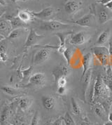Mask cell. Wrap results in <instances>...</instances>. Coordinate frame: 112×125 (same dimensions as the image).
<instances>
[{
  "label": "cell",
  "mask_w": 112,
  "mask_h": 125,
  "mask_svg": "<svg viewBox=\"0 0 112 125\" xmlns=\"http://www.w3.org/2000/svg\"><path fill=\"white\" fill-rule=\"evenodd\" d=\"M41 103L43 107L48 110H53L56 106V100L52 96H43L41 97Z\"/></svg>",
  "instance_id": "12"
},
{
  "label": "cell",
  "mask_w": 112,
  "mask_h": 125,
  "mask_svg": "<svg viewBox=\"0 0 112 125\" xmlns=\"http://www.w3.org/2000/svg\"><path fill=\"white\" fill-rule=\"evenodd\" d=\"M52 125V123H51L50 122H48L46 124V125Z\"/></svg>",
  "instance_id": "46"
},
{
  "label": "cell",
  "mask_w": 112,
  "mask_h": 125,
  "mask_svg": "<svg viewBox=\"0 0 112 125\" xmlns=\"http://www.w3.org/2000/svg\"><path fill=\"white\" fill-rule=\"evenodd\" d=\"M69 69L68 67L64 64L60 63L57 67H56L52 72V75L54 77V80L56 82H57V81L62 77H66L68 74H69Z\"/></svg>",
  "instance_id": "8"
},
{
  "label": "cell",
  "mask_w": 112,
  "mask_h": 125,
  "mask_svg": "<svg viewBox=\"0 0 112 125\" xmlns=\"http://www.w3.org/2000/svg\"><path fill=\"white\" fill-rule=\"evenodd\" d=\"M50 57V50L44 47L37 51L33 58V64L35 65H41L48 60Z\"/></svg>",
  "instance_id": "4"
},
{
  "label": "cell",
  "mask_w": 112,
  "mask_h": 125,
  "mask_svg": "<svg viewBox=\"0 0 112 125\" xmlns=\"http://www.w3.org/2000/svg\"><path fill=\"white\" fill-rule=\"evenodd\" d=\"M8 20L11 22L13 30L16 28H24V26L26 24L25 23L22 22L18 16L17 17H12L11 19H8Z\"/></svg>",
  "instance_id": "22"
},
{
  "label": "cell",
  "mask_w": 112,
  "mask_h": 125,
  "mask_svg": "<svg viewBox=\"0 0 112 125\" xmlns=\"http://www.w3.org/2000/svg\"><path fill=\"white\" fill-rule=\"evenodd\" d=\"M92 54L90 53H88L87 54L84 55L82 59V64H83V73H82V76L81 79L84 77V75L87 73V71L89 70L91 62H92Z\"/></svg>",
  "instance_id": "14"
},
{
  "label": "cell",
  "mask_w": 112,
  "mask_h": 125,
  "mask_svg": "<svg viewBox=\"0 0 112 125\" xmlns=\"http://www.w3.org/2000/svg\"><path fill=\"white\" fill-rule=\"evenodd\" d=\"M63 55H64V56H65V59H66V61H67V63L69 64V62H70L71 58H72V51H71L69 49L67 48V49H65V52L63 53Z\"/></svg>",
  "instance_id": "29"
},
{
  "label": "cell",
  "mask_w": 112,
  "mask_h": 125,
  "mask_svg": "<svg viewBox=\"0 0 112 125\" xmlns=\"http://www.w3.org/2000/svg\"><path fill=\"white\" fill-rule=\"evenodd\" d=\"M39 120H40V115L39 112H36L32 119L30 125H39Z\"/></svg>",
  "instance_id": "30"
},
{
  "label": "cell",
  "mask_w": 112,
  "mask_h": 125,
  "mask_svg": "<svg viewBox=\"0 0 112 125\" xmlns=\"http://www.w3.org/2000/svg\"><path fill=\"white\" fill-rule=\"evenodd\" d=\"M32 104V99L29 97H22L18 101V105L22 110H27Z\"/></svg>",
  "instance_id": "17"
},
{
  "label": "cell",
  "mask_w": 112,
  "mask_h": 125,
  "mask_svg": "<svg viewBox=\"0 0 112 125\" xmlns=\"http://www.w3.org/2000/svg\"><path fill=\"white\" fill-rule=\"evenodd\" d=\"M18 17L19 18L22 22L25 23H29L31 20L32 18L33 17L31 11H28L26 10H23V11H20L18 13Z\"/></svg>",
  "instance_id": "21"
},
{
  "label": "cell",
  "mask_w": 112,
  "mask_h": 125,
  "mask_svg": "<svg viewBox=\"0 0 112 125\" xmlns=\"http://www.w3.org/2000/svg\"><path fill=\"white\" fill-rule=\"evenodd\" d=\"M91 76H92V69H89L84 77L81 79V81L83 82V89H84V96H85L86 91L89 87L90 80H91Z\"/></svg>",
  "instance_id": "18"
},
{
  "label": "cell",
  "mask_w": 112,
  "mask_h": 125,
  "mask_svg": "<svg viewBox=\"0 0 112 125\" xmlns=\"http://www.w3.org/2000/svg\"><path fill=\"white\" fill-rule=\"evenodd\" d=\"M70 34V32H67V33H61V32H57L56 33V35L57 37H59L60 39V46L57 47V51L59 53H62L65 52V49H67L65 47V40L67 39V37Z\"/></svg>",
  "instance_id": "16"
},
{
  "label": "cell",
  "mask_w": 112,
  "mask_h": 125,
  "mask_svg": "<svg viewBox=\"0 0 112 125\" xmlns=\"http://www.w3.org/2000/svg\"><path fill=\"white\" fill-rule=\"evenodd\" d=\"M103 5L105 6V8L108 9L109 10H110V11H112V1H110L107 2L106 4H103Z\"/></svg>",
  "instance_id": "39"
},
{
  "label": "cell",
  "mask_w": 112,
  "mask_h": 125,
  "mask_svg": "<svg viewBox=\"0 0 112 125\" xmlns=\"http://www.w3.org/2000/svg\"><path fill=\"white\" fill-rule=\"evenodd\" d=\"M13 30L11 22L8 19L0 20V34L4 37H7Z\"/></svg>",
  "instance_id": "10"
},
{
  "label": "cell",
  "mask_w": 112,
  "mask_h": 125,
  "mask_svg": "<svg viewBox=\"0 0 112 125\" xmlns=\"http://www.w3.org/2000/svg\"><path fill=\"white\" fill-rule=\"evenodd\" d=\"M80 9V4L76 1L71 0L65 4V9L68 14L73 15L78 11Z\"/></svg>",
  "instance_id": "13"
},
{
  "label": "cell",
  "mask_w": 112,
  "mask_h": 125,
  "mask_svg": "<svg viewBox=\"0 0 112 125\" xmlns=\"http://www.w3.org/2000/svg\"><path fill=\"white\" fill-rule=\"evenodd\" d=\"M6 37H4V36H2L1 34H0V41H1V40H4L5 39Z\"/></svg>",
  "instance_id": "44"
},
{
  "label": "cell",
  "mask_w": 112,
  "mask_h": 125,
  "mask_svg": "<svg viewBox=\"0 0 112 125\" xmlns=\"http://www.w3.org/2000/svg\"><path fill=\"white\" fill-rule=\"evenodd\" d=\"M0 58L1 59L2 61H7V59H8V56H7V54L6 53V52H3V53H0Z\"/></svg>",
  "instance_id": "38"
},
{
  "label": "cell",
  "mask_w": 112,
  "mask_h": 125,
  "mask_svg": "<svg viewBox=\"0 0 112 125\" xmlns=\"http://www.w3.org/2000/svg\"><path fill=\"white\" fill-rule=\"evenodd\" d=\"M63 121H64L65 125H76L75 121L73 119L72 116L68 112L65 114L63 117Z\"/></svg>",
  "instance_id": "27"
},
{
  "label": "cell",
  "mask_w": 112,
  "mask_h": 125,
  "mask_svg": "<svg viewBox=\"0 0 112 125\" xmlns=\"http://www.w3.org/2000/svg\"><path fill=\"white\" fill-rule=\"evenodd\" d=\"M57 84L59 86H65L66 84H67V80H66V77H62L60 80L57 81Z\"/></svg>",
  "instance_id": "34"
},
{
  "label": "cell",
  "mask_w": 112,
  "mask_h": 125,
  "mask_svg": "<svg viewBox=\"0 0 112 125\" xmlns=\"http://www.w3.org/2000/svg\"><path fill=\"white\" fill-rule=\"evenodd\" d=\"M104 125H112V122H110V121H109V122H107Z\"/></svg>",
  "instance_id": "45"
},
{
  "label": "cell",
  "mask_w": 112,
  "mask_h": 125,
  "mask_svg": "<svg viewBox=\"0 0 112 125\" xmlns=\"http://www.w3.org/2000/svg\"><path fill=\"white\" fill-rule=\"evenodd\" d=\"M0 5L4 6L6 5V0H0Z\"/></svg>",
  "instance_id": "41"
},
{
  "label": "cell",
  "mask_w": 112,
  "mask_h": 125,
  "mask_svg": "<svg viewBox=\"0 0 112 125\" xmlns=\"http://www.w3.org/2000/svg\"><path fill=\"white\" fill-rule=\"evenodd\" d=\"M108 118H109V121H110V122H112V112L109 113V117H108Z\"/></svg>",
  "instance_id": "42"
},
{
  "label": "cell",
  "mask_w": 112,
  "mask_h": 125,
  "mask_svg": "<svg viewBox=\"0 0 112 125\" xmlns=\"http://www.w3.org/2000/svg\"><path fill=\"white\" fill-rule=\"evenodd\" d=\"M1 89L4 93H5L7 95H9L11 96H17L20 94V90L10 86H3L1 87Z\"/></svg>",
  "instance_id": "19"
},
{
  "label": "cell",
  "mask_w": 112,
  "mask_h": 125,
  "mask_svg": "<svg viewBox=\"0 0 112 125\" xmlns=\"http://www.w3.org/2000/svg\"><path fill=\"white\" fill-rule=\"evenodd\" d=\"M112 1V0H102L100 2L102 4H106V3L109 2V1Z\"/></svg>",
  "instance_id": "43"
},
{
  "label": "cell",
  "mask_w": 112,
  "mask_h": 125,
  "mask_svg": "<svg viewBox=\"0 0 112 125\" xmlns=\"http://www.w3.org/2000/svg\"><path fill=\"white\" fill-rule=\"evenodd\" d=\"M33 17L42 20L43 21H49L50 18L53 17L55 14V9L53 7H46L41 11L38 12L31 11Z\"/></svg>",
  "instance_id": "6"
},
{
  "label": "cell",
  "mask_w": 112,
  "mask_h": 125,
  "mask_svg": "<svg viewBox=\"0 0 112 125\" xmlns=\"http://www.w3.org/2000/svg\"><path fill=\"white\" fill-rule=\"evenodd\" d=\"M107 77L112 80V70L111 67H109L108 68V70H107Z\"/></svg>",
  "instance_id": "40"
},
{
  "label": "cell",
  "mask_w": 112,
  "mask_h": 125,
  "mask_svg": "<svg viewBox=\"0 0 112 125\" xmlns=\"http://www.w3.org/2000/svg\"><path fill=\"white\" fill-rule=\"evenodd\" d=\"M12 125H28L27 122L22 117H17L12 121L11 123Z\"/></svg>",
  "instance_id": "28"
},
{
  "label": "cell",
  "mask_w": 112,
  "mask_h": 125,
  "mask_svg": "<svg viewBox=\"0 0 112 125\" xmlns=\"http://www.w3.org/2000/svg\"><path fill=\"white\" fill-rule=\"evenodd\" d=\"M81 125H86V124H85V123H82V124H81Z\"/></svg>",
  "instance_id": "48"
},
{
  "label": "cell",
  "mask_w": 112,
  "mask_h": 125,
  "mask_svg": "<svg viewBox=\"0 0 112 125\" xmlns=\"http://www.w3.org/2000/svg\"><path fill=\"white\" fill-rule=\"evenodd\" d=\"M98 18L101 24L106 23L109 20V14L104 9H100L98 11Z\"/></svg>",
  "instance_id": "24"
},
{
  "label": "cell",
  "mask_w": 112,
  "mask_h": 125,
  "mask_svg": "<svg viewBox=\"0 0 112 125\" xmlns=\"http://www.w3.org/2000/svg\"><path fill=\"white\" fill-rule=\"evenodd\" d=\"M89 34H87L85 32L81 31L74 34L70 40V44L72 45L79 46L84 44L88 40H89Z\"/></svg>",
  "instance_id": "9"
},
{
  "label": "cell",
  "mask_w": 112,
  "mask_h": 125,
  "mask_svg": "<svg viewBox=\"0 0 112 125\" xmlns=\"http://www.w3.org/2000/svg\"><path fill=\"white\" fill-rule=\"evenodd\" d=\"M94 21H95L94 16L91 13H89V14L84 16L81 18L78 19V21H76L74 23L82 27H91Z\"/></svg>",
  "instance_id": "11"
},
{
  "label": "cell",
  "mask_w": 112,
  "mask_h": 125,
  "mask_svg": "<svg viewBox=\"0 0 112 125\" xmlns=\"http://www.w3.org/2000/svg\"><path fill=\"white\" fill-rule=\"evenodd\" d=\"M44 38V35L38 34L34 29H31L29 30V32L28 37L26 39L25 43L24 44V47L28 48V47H30L32 46L37 45L39 42L41 41Z\"/></svg>",
  "instance_id": "5"
},
{
  "label": "cell",
  "mask_w": 112,
  "mask_h": 125,
  "mask_svg": "<svg viewBox=\"0 0 112 125\" xmlns=\"http://www.w3.org/2000/svg\"><path fill=\"white\" fill-rule=\"evenodd\" d=\"M22 29L23 28H16L13 29L12 31L11 32V33L9 34V35L7 37L8 39H10V40H14V39H16L18 37H19L22 32Z\"/></svg>",
  "instance_id": "26"
},
{
  "label": "cell",
  "mask_w": 112,
  "mask_h": 125,
  "mask_svg": "<svg viewBox=\"0 0 112 125\" xmlns=\"http://www.w3.org/2000/svg\"><path fill=\"white\" fill-rule=\"evenodd\" d=\"M6 42H5V39L0 41V53L6 52Z\"/></svg>",
  "instance_id": "33"
},
{
  "label": "cell",
  "mask_w": 112,
  "mask_h": 125,
  "mask_svg": "<svg viewBox=\"0 0 112 125\" xmlns=\"http://www.w3.org/2000/svg\"><path fill=\"white\" fill-rule=\"evenodd\" d=\"M32 70H33L32 66H30V67L28 69L23 70L22 71V78L26 79V78H28V77H29V75L32 74Z\"/></svg>",
  "instance_id": "31"
},
{
  "label": "cell",
  "mask_w": 112,
  "mask_h": 125,
  "mask_svg": "<svg viewBox=\"0 0 112 125\" xmlns=\"http://www.w3.org/2000/svg\"><path fill=\"white\" fill-rule=\"evenodd\" d=\"M3 13H4V12H1V13H0V17L3 15Z\"/></svg>",
  "instance_id": "47"
},
{
  "label": "cell",
  "mask_w": 112,
  "mask_h": 125,
  "mask_svg": "<svg viewBox=\"0 0 112 125\" xmlns=\"http://www.w3.org/2000/svg\"><path fill=\"white\" fill-rule=\"evenodd\" d=\"M109 51L110 56H112V34L109 40Z\"/></svg>",
  "instance_id": "36"
},
{
  "label": "cell",
  "mask_w": 112,
  "mask_h": 125,
  "mask_svg": "<svg viewBox=\"0 0 112 125\" xmlns=\"http://www.w3.org/2000/svg\"><path fill=\"white\" fill-rule=\"evenodd\" d=\"M68 27H69V25L68 24L61 23V22L57 21H50L49 20V21H42L41 25L39 26V28L42 30H45V31L54 32V31H59V30L67 29Z\"/></svg>",
  "instance_id": "2"
},
{
  "label": "cell",
  "mask_w": 112,
  "mask_h": 125,
  "mask_svg": "<svg viewBox=\"0 0 112 125\" xmlns=\"http://www.w3.org/2000/svg\"><path fill=\"white\" fill-rule=\"evenodd\" d=\"M15 1H20V0H15Z\"/></svg>",
  "instance_id": "49"
},
{
  "label": "cell",
  "mask_w": 112,
  "mask_h": 125,
  "mask_svg": "<svg viewBox=\"0 0 112 125\" xmlns=\"http://www.w3.org/2000/svg\"><path fill=\"white\" fill-rule=\"evenodd\" d=\"M71 102H72V108L74 114L76 115H79L81 112V109L80 105H78V103L76 102V101L73 97L71 98Z\"/></svg>",
  "instance_id": "25"
},
{
  "label": "cell",
  "mask_w": 112,
  "mask_h": 125,
  "mask_svg": "<svg viewBox=\"0 0 112 125\" xmlns=\"http://www.w3.org/2000/svg\"><path fill=\"white\" fill-rule=\"evenodd\" d=\"M66 91V89L65 86H59L57 89V93L60 95H63Z\"/></svg>",
  "instance_id": "37"
},
{
  "label": "cell",
  "mask_w": 112,
  "mask_h": 125,
  "mask_svg": "<svg viewBox=\"0 0 112 125\" xmlns=\"http://www.w3.org/2000/svg\"><path fill=\"white\" fill-rule=\"evenodd\" d=\"M109 38H110V30H106L100 34L96 44L99 46L104 45L108 42V40H109Z\"/></svg>",
  "instance_id": "20"
},
{
  "label": "cell",
  "mask_w": 112,
  "mask_h": 125,
  "mask_svg": "<svg viewBox=\"0 0 112 125\" xmlns=\"http://www.w3.org/2000/svg\"><path fill=\"white\" fill-rule=\"evenodd\" d=\"M109 89L104 82L102 76L99 74L97 77V80L95 82L93 98L96 100L104 99L109 96Z\"/></svg>",
  "instance_id": "1"
},
{
  "label": "cell",
  "mask_w": 112,
  "mask_h": 125,
  "mask_svg": "<svg viewBox=\"0 0 112 125\" xmlns=\"http://www.w3.org/2000/svg\"><path fill=\"white\" fill-rule=\"evenodd\" d=\"M93 52L95 53V56L97 58L101 64L104 66L107 65L109 58V49L103 46H97L92 49Z\"/></svg>",
  "instance_id": "3"
},
{
  "label": "cell",
  "mask_w": 112,
  "mask_h": 125,
  "mask_svg": "<svg viewBox=\"0 0 112 125\" xmlns=\"http://www.w3.org/2000/svg\"><path fill=\"white\" fill-rule=\"evenodd\" d=\"M65 123H64V121H63V117H60L58 119H56L54 122H53L51 125H63Z\"/></svg>",
  "instance_id": "35"
},
{
  "label": "cell",
  "mask_w": 112,
  "mask_h": 125,
  "mask_svg": "<svg viewBox=\"0 0 112 125\" xmlns=\"http://www.w3.org/2000/svg\"><path fill=\"white\" fill-rule=\"evenodd\" d=\"M46 82V77L44 73H37L32 74L29 80V85L41 87L45 85Z\"/></svg>",
  "instance_id": "7"
},
{
  "label": "cell",
  "mask_w": 112,
  "mask_h": 125,
  "mask_svg": "<svg viewBox=\"0 0 112 125\" xmlns=\"http://www.w3.org/2000/svg\"><path fill=\"white\" fill-rule=\"evenodd\" d=\"M102 79H103L104 82L105 83V84L107 86V87L112 92V80L109 79L107 77H102Z\"/></svg>",
  "instance_id": "32"
},
{
  "label": "cell",
  "mask_w": 112,
  "mask_h": 125,
  "mask_svg": "<svg viewBox=\"0 0 112 125\" xmlns=\"http://www.w3.org/2000/svg\"><path fill=\"white\" fill-rule=\"evenodd\" d=\"M95 113L97 116H99L102 119H105L107 117L106 111H105L104 107L101 105L100 103L96 104L95 108Z\"/></svg>",
  "instance_id": "23"
},
{
  "label": "cell",
  "mask_w": 112,
  "mask_h": 125,
  "mask_svg": "<svg viewBox=\"0 0 112 125\" xmlns=\"http://www.w3.org/2000/svg\"><path fill=\"white\" fill-rule=\"evenodd\" d=\"M10 108H11L10 105L6 104L2 108L1 115H0V124L1 125H5L7 123L8 119L10 116Z\"/></svg>",
  "instance_id": "15"
}]
</instances>
